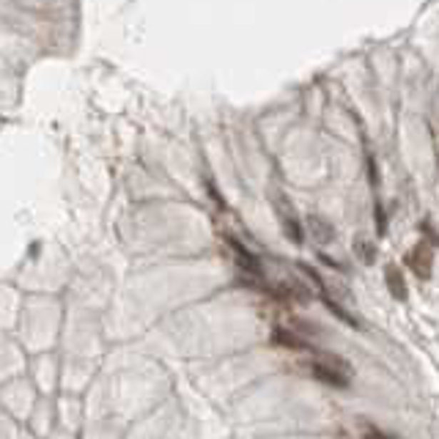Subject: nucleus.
<instances>
[{"instance_id": "nucleus-1", "label": "nucleus", "mask_w": 439, "mask_h": 439, "mask_svg": "<svg viewBox=\"0 0 439 439\" xmlns=\"http://www.w3.org/2000/svg\"><path fill=\"white\" fill-rule=\"evenodd\" d=\"M313 376L318 382L330 387H338V390H346L349 387V373H346V365H327V363H313Z\"/></svg>"}, {"instance_id": "nucleus-2", "label": "nucleus", "mask_w": 439, "mask_h": 439, "mask_svg": "<svg viewBox=\"0 0 439 439\" xmlns=\"http://www.w3.org/2000/svg\"><path fill=\"white\" fill-rule=\"evenodd\" d=\"M406 263L415 269V275L418 278H423V281H428L431 278V263H434V258H431V250L425 245H418L409 256H406Z\"/></svg>"}, {"instance_id": "nucleus-3", "label": "nucleus", "mask_w": 439, "mask_h": 439, "mask_svg": "<svg viewBox=\"0 0 439 439\" xmlns=\"http://www.w3.org/2000/svg\"><path fill=\"white\" fill-rule=\"evenodd\" d=\"M226 242H228L231 250L236 253V261H239V266H242L245 272H250V275H256V278H258V275H261V263H258V258H256V256H253V253H250L242 242H236L233 236H226Z\"/></svg>"}, {"instance_id": "nucleus-4", "label": "nucleus", "mask_w": 439, "mask_h": 439, "mask_svg": "<svg viewBox=\"0 0 439 439\" xmlns=\"http://www.w3.org/2000/svg\"><path fill=\"white\" fill-rule=\"evenodd\" d=\"M272 343H275V346H283V349H294V351L311 349V343H305L299 335L288 333V330H283V327H275V330H272Z\"/></svg>"}, {"instance_id": "nucleus-5", "label": "nucleus", "mask_w": 439, "mask_h": 439, "mask_svg": "<svg viewBox=\"0 0 439 439\" xmlns=\"http://www.w3.org/2000/svg\"><path fill=\"white\" fill-rule=\"evenodd\" d=\"M385 275H387V288H390V294H393L395 299H401V302H404L409 291H406V283H404V275H401V269H398L395 263H390V266L385 269Z\"/></svg>"}, {"instance_id": "nucleus-6", "label": "nucleus", "mask_w": 439, "mask_h": 439, "mask_svg": "<svg viewBox=\"0 0 439 439\" xmlns=\"http://www.w3.org/2000/svg\"><path fill=\"white\" fill-rule=\"evenodd\" d=\"M308 226H311V233H313V239L321 242V245H327V242H333L335 239V231L330 223H324L321 217H311L308 220Z\"/></svg>"}, {"instance_id": "nucleus-7", "label": "nucleus", "mask_w": 439, "mask_h": 439, "mask_svg": "<svg viewBox=\"0 0 439 439\" xmlns=\"http://www.w3.org/2000/svg\"><path fill=\"white\" fill-rule=\"evenodd\" d=\"M283 231H286V236H288L294 245H302V242H305V236H302V226L294 220V214H283Z\"/></svg>"}, {"instance_id": "nucleus-8", "label": "nucleus", "mask_w": 439, "mask_h": 439, "mask_svg": "<svg viewBox=\"0 0 439 439\" xmlns=\"http://www.w3.org/2000/svg\"><path fill=\"white\" fill-rule=\"evenodd\" d=\"M357 253H360V258H363L365 263H373V256H376V250L370 247V242L360 239V242H357Z\"/></svg>"}, {"instance_id": "nucleus-9", "label": "nucleus", "mask_w": 439, "mask_h": 439, "mask_svg": "<svg viewBox=\"0 0 439 439\" xmlns=\"http://www.w3.org/2000/svg\"><path fill=\"white\" fill-rule=\"evenodd\" d=\"M363 439H393V437H387L385 431H379V428H370V431Z\"/></svg>"}]
</instances>
